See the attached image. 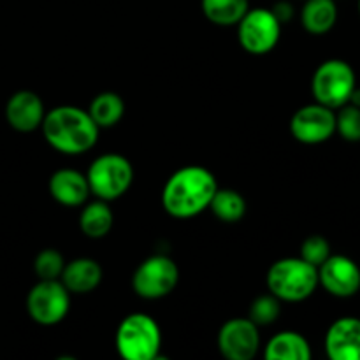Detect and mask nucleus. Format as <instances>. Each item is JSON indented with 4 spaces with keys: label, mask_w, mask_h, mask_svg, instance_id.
Here are the masks:
<instances>
[{
    "label": "nucleus",
    "mask_w": 360,
    "mask_h": 360,
    "mask_svg": "<svg viewBox=\"0 0 360 360\" xmlns=\"http://www.w3.org/2000/svg\"><path fill=\"white\" fill-rule=\"evenodd\" d=\"M218 190L213 172L200 165L176 171L162 190V206L174 218H192L210 207Z\"/></svg>",
    "instance_id": "obj_1"
},
{
    "label": "nucleus",
    "mask_w": 360,
    "mask_h": 360,
    "mask_svg": "<svg viewBox=\"0 0 360 360\" xmlns=\"http://www.w3.org/2000/svg\"><path fill=\"white\" fill-rule=\"evenodd\" d=\"M41 129L49 146L63 155L86 153L98 139L97 123L76 105H58L46 112Z\"/></svg>",
    "instance_id": "obj_2"
},
{
    "label": "nucleus",
    "mask_w": 360,
    "mask_h": 360,
    "mask_svg": "<svg viewBox=\"0 0 360 360\" xmlns=\"http://www.w3.org/2000/svg\"><path fill=\"white\" fill-rule=\"evenodd\" d=\"M319 287V267L301 257L276 260L267 271V288L280 301L301 302Z\"/></svg>",
    "instance_id": "obj_3"
},
{
    "label": "nucleus",
    "mask_w": 360,
    "mask_h": 360,
    "mask_svg": "<svg viewBox=\"0 0 360 360\" xmlns=\"http://www.w3.org/2000/svg\"><path fill=\"white\" fill-rule=\"evenodd\" d=\"M115 345L120 357L125 360H155L162 345L160 327L153 316L132 313L120 323Z\"/></svg>",
    "instance_id": "obj_4"
},
{
    "label": "nucleus",
    "mask_w": 360,
    "mask_h": 360,
    "mask_svg": "<svg viewBox=\"0 0 360 360\" xmlns=\"http://www.w3.org/2000/svg\"><path fill=\"white\" fill-rule=\"evenodd\" d=\"M90 192L102 200L120 199L134 179L132 164L123 155L105 153L91 162L86 172Z\"/></svg>",
    "instance_id": "obj_5"
},
{
    "label": "nucleus",
    "mask_w": 360,
    "mask_h": 360,
    "mask_svg": "<svg viewBox=\"0 0 360 360\" xmlns=\"http://www.w3.org/2000/svg\"><path fill=\"white\" fill-rule=\"evenodd\" d=\"M355 72L345 60L333 58L320 63L311 79L313 97L319 104L330 109H340L348 104L352 91L355 90Z\"/></svg>",
    "instance_id": "obj_6"
},
{
    "label": "nucleus",
    "mask_w": 360,
    "mask_h": 360,
    "mask_svg": "<svg viewBox=\"0 0 360 360\" xmlns=\"http://www.w3.org/2000/svg\"><path fill=\"white\" fill-rule=\"evenodd\" d=\"M70 292L60 280H39L27 295V311L39 326H56L67 316Z\"/></svg>",
    "instance_id": "obj_7"
},
{
    "label": "nucleus",
    "mask_w": 360,
    "mask_h": 360,
    "mask_svg": "<svg viewBox=\"0 0 360 360\" xmlns=\"http://www.w3.org/2000/svg\"><path fill=\"white\" fill-rule=\"evenodd\" d=\"M281 35V23L271 9L255 7L238 23L239 44L250 55H266L273 51Z\"/></svg>",
    "instance_id": "obj_8"
},
{
    "label": "nucleus",
    "mask_w": 360,
    "mask_h": 360,
    "mask_svg": "<svg viewBox=\"0 0 360 360\" xmlns=\"http://www.w3.org/2000/svg\"><path fill=\"white\" fill-rule=\"evenodd\" d=\"M179 281V269L172 259L153 255L144 260L132 276V288L143 299H162L171 294Z\"/></svg>",
    "instance_id": "obj_9"
},
{
    "label": "nucleus",
    "mask_w": 360,
    "mask_h": 360,
    "mask_svg": "<svg viewBox=\"0 0 360 360\" xmlns=\"http://www.w3.org/2000/svg\"><path fill=\"white\" fill-rule=\"evenodd\" d=\"M290 132L299 143H326L336 132V112L319 102L302 105L292 116Z\"/></svg>",
    "instance_id": "obj_10"
},
{
    "label": "nucleus",
    "mask_w": 360,
    "mask_h": 360,
    "mask_svg": "<svg viewBox=\"0 0 360 360\" xmlns=\"http://www.w3.org/2000/svg\"><path fill=\"white\" fill-rule=\"evenodd\" d=\"M259 348V327L250 319L229 320L218 333V350L227 360H252Z\"/></svg>",
    "instance_id": "obj_11"
},
{
    "label": "nucleus",
    "mask_w": 360,
    "mask_h": 360,
    "mask_svg": "<svg viewBox=\"0 0 360 360\" xmlns=\"http://www.w3.org/2000/svg\"><path fill=\"white\" fill-rule=\"evenodd\" d=\"M319 285L334 297H352L360 290V267L345 255H330L319 267Z\"/></svg>",
    "instance_id": "obj_12"
},
{
    "label": "nucleus",
    "mask_w": 360,
    "mask_h": 360,
    "mask_svg": "<svg viewBox=\"0 0 360 360\" xmlns=\"http://www.w3.org/2000/svg\"><path fill=\"white\" fill-rule=\"evenodd\" d=\"M326 352L330 360H360V319L336 320L326 334Z\"/></svg>",
    "instance_id": "obj_13"
},
{
    "label": "nucleus",
    "mask_w": 360,
    "mask_h": 360,
    "mask_svg": "<svg viewBox=\"0 0 360 360\" xmlns=\"http://www.w3.org/2000/svg\"><path fill=\"white\" fill-rule=\"evenodd\" d=\"M46 111L42 98L35 91L20 90L6 105V120L18 132H34L42 125Z\"/></svg>",
    "instance_id": "obj_14"
},
{
    "label": "nucleus",
    "mask_w": 360,
    "mask_h": 360,
    "mask_svg": "<svg viewBox=\"0 0 360 360\" xmlns=\"http://www.w3.org/2000/svg\"><path fill=\"white\" fill-rule=\"evenodd\" d=\"M49 193L62 206L76 207L86 202L91 192L86 174L76 169H60L49 178Z\"/></svg>",
    "instance_id": "obj_15"
},
{
    "label": "nucleus",
    "mask_w": 360,
    "mask_h": 360,
    "mask_svg": "<svg viewBox=\"0 0 360 360\" xmlns=\"http://www.w3.org/2000/svg\"><path fill=\"white\" fill-rule=\"evenodd\" d=\"M60 281L70 294H90L101 285L102 267L97 260L81 257L65 264Z\"/></svg>",
    "instance_id": "obj_16"
},
{
    "label": "nucleus",
    "mask_w": 360,
    "mask_h": 360,
    "mask_svg": "<svg viewBox=\"0 0 360 360\" xmlns=\"http://www.w3.org/2000/svg\"><path fill=\"white\" fill-rule=\"evenodd\" d=\"M264 357L267 360H309L311 347L308 340L294 330H283L271 338L267 343Z\"/></svg>",
    "instance_id": "obj_17"
},
{
    "label": "nucleus",
    "mask_w": 360,
    "mask_h": 360,
    "mask_svg": "<svg viewBox=\"0 0 360 360\" xmlns=\"http://www.w3.org/2000/svg\"><path fill=\"white\" fill-rule=\"evenodd\" d=\"M338 21L336 0H306L301 11V23L309 34L322 35L333 30Z\"/></svg>",
    "instance_id": "obj_18"
},
{
    "label": "nucleus",
    "mask_w": 360,
    "mask_h": 360,
    "mask_svg": "<svg viewBox=\"0 0 360 360\" xmlns=\"http://www.w3.org/2000/svg\"><path fill=\"white\" fill-rule=\"evenodd\" d=\"M79 227L86 238H105L112 227V211L108 206V200L98 199L86 204L81 211Z\"/></svg>",
    "instance_id": "obj_19"
},
{
    "label": "nucleus",
    "mask_w": 360,
    "mask_h": 360,
    "mask_svg": "<svg viewBox=\"0 0 360 360\" xmlns=\"http://www.w3.org/2000/svg\"><path fill=\"white\" fill-rule=\"evenodd\" d=\"M202 13L218 27H234L248 13V0H200Z\"/></svg>",
    "instance_id": "obj_20"
},
{
    "label": "nucleus",
    "mask_w": 360,
    "mask_h": 360,
    "mask_svg": "<svg viewBox=\"0 0 360 360\" xmlns=\"http://www.w3.org/2000/svg\"><path fill=\"white\" fill-rule=\"evenodd\" d=\"M88 115L97 123L98 129L115 127L125 115V102L115 91H102L90 102Z\"/></svg>",
    "instance_id": "obj_21"
},
{
    "label": "nucleus",
    "mask_w": 360,
    "mask_h": 360,
    "mask_svg": "<svg viewBox=\"0 0 360 360\" xmlns=\"http://www.w3.org/2000/svg\"><path fill=\"white\" fill-rule=\"evenodd\" d=\"M210 210L214 217L225 224H236L246 214V200L239 192L232 188H218L210 202Z\"/></svg>",
    "instance_id": "obj_22"
},
{
    "label": "nucleus",
    "mask_w": 360,
    "mask_h": 360,
    "mask_svg": "<svg viewBox=\"0 0 360 360\" xmlns=\"http://www.w3.org/2000/svg\"><path fill=\"white\" fill-rule=\"evenodd\" d=\"M281 313V301L273 294L260 295L250 306L248 319L255 323L257 327L271 326L276 322V319Z\"/></svg>",
    "instance_id": "obj_23"
},
{
    "label": "nucleus",
    "mask_w": 360,
    "mask_h": 360,
    "mask_svg": "<svg viewBox=\"0 0 360 360\" xmlns=\"http://www.w3.org/2000/svg\"><path fill=\"white\" fill-rule=\"evenodd\" d=\"M63 255L55 248H46L35 257L34 271L39 280H60L65 267Z\"/></svg>",
    "instance_id": "obj_24"
},
{
    "label": "nucleus",
    "mask_w": 360,
    "mask_h": 360,
    "mask_svg": "<svg viewBox=\"0 0 360 360\" xmlns=\"http://www.w3.org/2000/svg\"><path fill=\"white\" fill-rule=\"evenodd\" d=\"M336 132L350 143L360 141V108L354 104L341 105L336 112Z\"/></svg>",
    "instance_id": "obj_25"
},
{
    "label": "nucleus",
    "mask_w": 360,
    "mask_h": 360,
    "mask_svg": "<svg viewBox=\"0 0 360 360\" xmlns=\"http://www.w3.org/2000/svg\"><path fill=\"white\" fill-rule=\"evenodd\" d=\"M330 257V245L323 236H309L301 246V259L311 266L320 267Z\"/></svg>",
    "instance_id": "obj_26"
},
{
    "label": "nucleus",
    "mask_w": 360,
    "mask_h": 360,
    "mask_svg": "<svg viewBox=\"0 0 360 360\" xmlns=\"http://www.w3.org/2000/svg\"><path fill=\"white\" fill-rule=\"evenodd\" d=\"M271 11H273L274 16L278 18V21H280L281 25L287 23V21L290 20L292 16H294V7H292V4L285 2V0H281V2L274 4V7Z\"/></svg>",
    "instance_id": "obj_27"
},
{
    "label": "nucleus",
    "mask_w": 360,
    "mask_h": 360,
    "mask_svg": "<svg viewBox=\"0 0 360 360\" xmlns=\"http://www.w3.org/2000/svg\"><path fill=\"white\" fill-rule=\"evenodd\" d=\"M348 104H354V105H357V108H360V88L355 86V90L352 91Z\"/></svg>",
    "instance_id": "obj_28"
},
{
    "label": "nucleus",
    "mask_w": 360,
    "mask_h": 360,
    "mask_svg": "<svg viewBox=\"0 0 360 360\" xmlns=\"http://www.w3.org/2000/svg\"><path fill=\"white\" fill-rule=\"evenodd\" d=\"M359 14H360V0H359Z\"/></svg>",
    "instance_id": "obj_29"
}]
</instances>
